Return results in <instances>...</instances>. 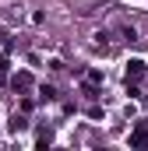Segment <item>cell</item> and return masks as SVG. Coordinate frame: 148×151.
<instances>
[{
    "mask_svg": "<svg viewBox=\"0 0 148 151\" xmlns=\"http://www.w3.org/2000/svg\"><path fill=\"white\" fill-rule=\"evenodd\" d=\"M25 127H28V119H25V116H11V123H7V130H11V134H21V130H25Z\"/></svg>",
    "mask_w": 148,
    "mask_h": 151,
    "instance_id": "4",
    "label": "cell"
},
{
    "mask_svg": "<svg viewBox=\"0 0 148 151\" xmlns=\"http://www.w3.org/2000/svg\"><path fill=\"white\" fill-rule=\"evenodd\" d=\"M39 99H42V102H57L60 95H57V88H53V84H42V88H39Z\"/></svg>",
    "mask_w": 148,
    "mask_h": 151,
    "instance_id": "5",
    "label": "cell"
},
{
    "mask_svg": "<svg viewBox=\"0 0 148 151\" xmlns=\"http://www.w3.org/2000/svg\"><path fill=\"white\" fill-rule=\"evenodd\" d=\"M32 84H36V81H32V74H28V70H18V74L11 77V88H14L18 95H28V91H32Z\"/></svg>",
    "mask_w": 148,
    "mask_h": 151,
    "instance_id": "3",
    "label": "cell"
},
{
    "mask_svg": "<svg viewBox=\"0 0 148 151\" xmlns=\"http://www.w3.org/2000/svg\"><path fill=\"white\" fill-rule=\"evenodd\" d=\"M85 81H92V84H102V70H99V67H92V70L85 74Z\"/></svg>",
    "mask_w": 148,
    "mask_h": 151,
    "instance_id": "8",
    "label": "cell"
},
{
    "mask_svg": "<svg viewBox=\"0 0 148 151\" xmlns=\"http://www.w3.org/2000/svg\"><path fill=\"white\" fill-rule=\"evenodd\" d=\"M145 74H148V63H145V60H138V56H134V60H127V70H123L127 84H138Z\"/></svg>",
    "mask_w": 148,
    "mask_h": 151,
    "instance_id": "1",
    "label": "cell"
},
{
    "mask_svg": "<svg viewBox=\"0 0 148 151\" xmlns=\"http://www.w3.org/2000/svg\"><path fill=\"white\" fill-rule=\"evenodd\" d=\"M131 148H148V123L145 119H138V123H134V130H131Z\"/></svg>",
    "mask_w": 148,
    "mask_h": 151,
    "instance_id": "2",
    "label": "cell"
},
{
    "mask_svg": "<svg viewBox=\"0 0 148 151\" xmlns=\"http://www.w3.org/2000/svg\"><path fill=\"white\" fill-rule=\"evenodd\" d=\"M32 109H36V99L25 95V99H21V113H32Z\"/></svg>",
    "mask_w": 148,
    "mask_h": 151,
    "instance_id": "9",
    "label": "cell"
},
{
    "mask_svg": "<svg viewBox=\"0 0 148 151\" xmlns=\"http://www.w3.org/2000/svg\"><path fill=\"white\" fill-rule=\"evenodd\" d=\"M0 46H4V49H11V46H14V42H11V35H4V32H0Z\"/></svg>",
    "mask_w": 148,
    "mask_h": 151,
    "instance_id": "11",
    "label": "cell"
},
{
    "mask_svg": "<svg viewBox=\"0 0 148 151\" xmlns=\"http://www.w3.org/2000/svg\"><path fill=\"white\" fill-rule=\"evenodd\" d=\"M36 144H39V148H49V144H53V130H49V127H46V130H39Z\"/></svg>",
    "mask_w": 148,
    "mask_h": 151,
    "instance_id": "6",
    "label": "cell"
},
{
    "mask_svg": "<svg viewBox=\"0 0 148 151\" xmlns=\"http://www.w3.org/2000/svg\"><path fill=\"white\" fill-rule=\"evenodd\" d=\"M81 95H85V99H99V84L85 81V84H81Z\"/></svg>",
    "mask_w": 148,
    "mask_h": 151,
    "instance_id": "7",
    "label": "cell"
},
{
    "mask_svg": "<svg viewBox=\"0 0 148 151\" xmlns=\"http://www.w3.org/2000/svg\"><path fill=\"white\" fill-rule=\"evenodd\" d=\"M0 81H7V56L0 53Z\"/></svg>",
    "mask_w": 148,
    "mask_h": 151,
    "instance_id": "10",
    "label": "cell"
}]
</instances>
